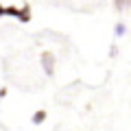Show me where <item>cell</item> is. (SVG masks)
Returning a JSON list of instances; mask_svg holds the SVG:
<instances>
[{
    "instance_id": "obj_1",
    "label": "cell",
    "mask_w": 131,
    "mask_h": 131,
    "mask_svg": "<svg viewBox=\"0 0 131 131\" xmlns=\"http://www.w3.org/2000/svg\"><path fill=\"white\" fill-rule=\"evenodd\" d=\"M42 68H44V72L48 77L55 74V55L52 52H44L42 55Z\"/></svg>"
},
{
    "instance_id": "obj_2",
    "label": "cell",
    "mask_w": 131,
    "mask_h": 131,
    "mask_svg": "<svg viewBox=\"0 0 131 131\" xmlns=\"http://www.w3.org/2000/svg\"><path fill=\"white\" fill-rule=\"evenodd\" d=\"M15 18H18L22 24H26L28 20H31V7H28V5H24V7H18V15H15Z\"/></svg>"
},
{
    "instance_id": "obj_3",
    "label": "cell",
    "mask_w": 131,
    "mask_h": 131,
    "mask_svg": "<svg viewBox=\"0 0 131 131\" xmlns=\"http://www.w3.org/2000/svg\"><path fill=\"white\" fill-rule=\"evenodd\" d=\"M44 120H46V112H44V109H37V112L33 114V118H31L33 125H42Z\"/></svg>"
},
{
    "instance_id": "obj_4",
    "label": "cell",
    "mask_w": 131,
    "mask_h": 131,
    "mask_svg": "<svg viewBox=\"0 0 131 131\" xmlns=\"http://www.w3.org/2000/svg\"><path fill=\"white\" fill-rule=\"evenodd\" d=\"M129 5H131V0H114V7H116L118 11H125Z\"/></svg>"
},
{
    "instance_id": "obj_5",
    "label": "cell",
    "mask_w": 131,
    "mask_h": 131,
    "mask_svg": "<svg viewBox=\"0 0 131 131\" xmlns=\"http://www.w3.org/2000/svg\"><path fill=\"white\" fill-rule=\"evenodd\" d=\"M2 15L15 18V15H18V7H2Z\"/></svg>"
},
{
    "instance_id": "obj_6",
    "label": "cell",
    "mask_w": 131,
    "mask_h": 131,
    "mask_svg": "<svg viewBox=\"0 0 131 131\" xmlns=\"http://www.w3.org/2000/svg\"><path fill=\"white\" fill-rule=\"evenodd\" d=\"M116 35H125V24H118L116 26Z\"/></svg>"
},
{
    "instance_id": "obj_7",
    "label": "cell",
    "mask_w": 131,
    "mask_h": 131,
    "mask_svg": "<svg viewBox=\"0 0 131 131\" xmlns=\"http://www.w3.org/2000/svg\"><path fill=\"white\" fill-rule=\"evenodd\" d=\"M7 96V88H0V98H5Z\"/></svg>"
},
{
    "instance_id": "obj_8",
    "label": "cell",
    "mask_w": 131,
    "mask_h": 131,
    "mask_svg": "<svg viewBox=\"0 0 131 131\" xmlns=\"http://www.w3.org/2000/svg\"><path fill=\"white\" fill-rule=\"evenodd\" d=\"M0 18H2V5H0Z\"/></svg>"
}]
</instances>
